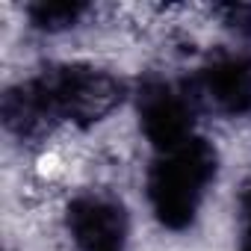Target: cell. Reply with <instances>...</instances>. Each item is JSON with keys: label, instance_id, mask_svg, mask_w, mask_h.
I'll return each instance as SVG.
<instances>
[{"label": "cell", "instance_id": "cell-1", "mask_svg": "<svg viewBox=\"0 0 251 251\" xmlns=\"http://www.w3.org/2000/svg\"><path fill=\"white\" fill-rule=\"evenodd\" d=\"M121 80L92 65H56L15 83L3 95V124L18 139H36L56 124H92L121 103Z\"/></svg>", "mask_w": 251, "mask_h": 251}, {"label": "cell", "instance_id": "cell-7", "mask_svg": "<svg viewBox=\"0 0 251 251\" xmlns=\"http://www.w3.org/2000/svg\"><path fill=\"white\" fill-rule=\"evenodd\" d=\"M242 251H251V195L242 210Z\"/></svg>", "mask_w": 251, "mask_h": 251}, {"label": "cell", "instance_id": "cell-2", "mask_svg": "<svg viewBox=\"0 0 251 251\" xmlns=\"http://www.w3.org/2000/svg\"><path fill=\"white\" fill-rule=\"evenodd\" d=\"M216 177V151L207 139H186L160 151L148 175V198L157 219L169 227H183L195 219L207 186Z\"/></svg>", "mask_w": 251, "mask_h": 251}, {"label": "cell", "instance_id": "cell-3", "mask_svg": "<svg viewBox=\"0 0 251 251\" xmlns=\"http://www.w3.org/2000/svg\"><path fill=\"white\" fill-rule=\"evenodd\" d=\"M65 222L77 251H124L127 245V216L109 195L92 192L74 198Z\"/></svg>", "mask_w": 251, "mask_h": 251}, {"label": "cell", "instance_id": "cell-5", "mask_svg": "<svg viewBox=\"0 0 251 251\" xmlns=\"http://www.w3.org/2000/svg\"><path fill=\"white\" fill-rule=\"evenodd\" d=\"M198 98H204L216 112L239 115L251 106V53L225 50L213 56L198 80Z\"/></svg>", "mask_w": 251, "mask_h": 251}, {"label": "cell", "instance_id": "cell-6", "mask_svg": "<svg viewBox=\"0 0 251 251\" xmlns=\"http://www.w3.org/2000/svg\"><path fill=\"white\" fill-rule=\"evenodd\" d=\"M86 12H89V6H83V3H36V6L27 9L33 27H39V30H45V33L68 30V27H74Z\"/></svg>", "mask_w": 251, "mask_h": 251}, {"label": "cell", "instance_id": "cell-4", "mask_svg": "<svg viewBox=\"0 0 251 251\" xmlns=\"http://www.w3.org/2000/svg\"><path fill=\"white\" fill-rule=\"evenodd\" d=\"M142 130L160 151L192 139V98L166 80H151L139 92Z\"/></svg>", "mask_w": 251, "mask_h": 251}]
</instances>
